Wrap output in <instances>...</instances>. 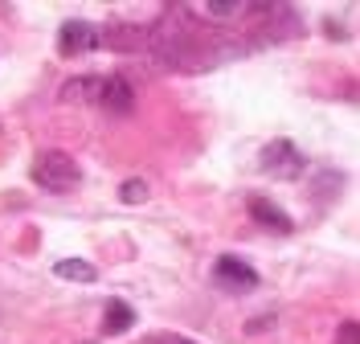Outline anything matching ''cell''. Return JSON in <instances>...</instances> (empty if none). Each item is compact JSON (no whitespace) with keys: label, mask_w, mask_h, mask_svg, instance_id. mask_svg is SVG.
Listing matches in <instances>:
<instances>
[{"label":"cell","mask_w":360,"mask_h":344,"mask_svg":"<svg viewBox=\"0 0 360 344\" xmlns=\"http://www.w3.org/2000/svg\"><path fill=\"white\" fill-rule=\"evenodd\" d=\"M33 181L41 184V189H49V193H70V189H78V181H82V168H78V160L70 156V152H41L37 156V164H33Z\"/></svg>","instance_id":"6da1fadb"},{"label":"cell","mask_w":360,"mask_h":344,"mask_svg":"<svg viewBox=\"0 0 360 344\" xmlns=\"http://www.w3.org/2000/svg\"><path fill=\"white\" fill-rule=\"evenodd\" d=\"M303 152L295 148L291 139H274V144H266L262 148V168L266 172H274V177H283V181H295L299 172H303Z\"/></svg>","instance_id":"7a4b0ae2"},{"label":"cell","mask_w":360,"mask_h":344,"mask_svg":"<svg viewBox=\"0 0 360 344\" xmlns=\"http://www.w3.org/2000/svg\"><path fill=\"white\" fill-rule=\"evenodd\" d=\"M213 283L221 291H254L258 287V271L250 262H242V258H233V254H221L213 262Z\"/></svg>","instance_id":"3957f363"},{"label":"cell","mask_w":360,"mask_h":344,"mask_svg":"<svg viewBox=\"0 0 360 344\" xmlns=\"http://www.w3.org/2000/svg\"><path fill=\"white\" fill-rule=\"evenodd\" d=\"M98 46V29L90 21H66L62 25V37H58V49H62V58H78V53H86V49Z\"/></svg>","instance_id":"277c9868"},{"label":"cell","mask_w":360,"mask_h":344,"mask_svg":"<svg viewBox=\"0 0 360 344\" xmlns=\"http://www.w3.org/2000/svg\"><path fill=\"white\" fill-rule=\"evenodd\" d=\"M98 107H111V111L119 115H127L131 111V103H135V94L131 87L123 82V78H98V98H94Z\"/></svg>","instance_id":"5b68a950"},{"label":"cell","mask_w":360,"mask_h":344,"mask_svg":"<svg viewBox=\"0 0 360 344\" xmlns=\"http://www.w3.org/2000/svg\"><path fill=\"white\" fill-rule=\"evenodd\" d=\"M246 205H250V217H254V222H262V226H274L278 234H291V217H287V213H283L278 205H270L266 197H250Z\"/></svg>","instance_id":"8992f818"},{"label":"cell","mask_w":360,"mask_h":344,"mask_svg":"<svg viewBox=\"0 0 360 344\" xmlns=\"http://www.w3.org/2000/svg\"><path fill=\"white\" fill-rule=\"evenodd\" d=\"M135 324V312L127 299H107V312H103V332L107 336H119V332H127Z\"/></svg>","instance_id":"52a82bcc"},{"label":"cell","mask_w":360,"mask_h":344,"mask_svg":"<svg viewBox=\"0 0 360 344\" xmlns=\"http://www.w3.org/2000/svg\"><path fill=\"white\" fill-rule=\"evenodd\" d=\"M53 271H58V279H70V283H94L98 279V267H90L86 258H62Z\"/></svg>","instance_id":"ba28073f"},{"label":"cell","mask_w":360,"mask_h":344,"mask_svg":"<svg viewBox=\"0 0 360 344\" xmlns=\"http://www.w3.org/2000/svg\"><path fill=\"white\" fill-rule=\"evenodd\" d=\"M98 98V78H74L62 87V103H94Z\"/></svg>","instance_id":"9c48e42d"},{"label":"cell","mask_w":360,"mask_h":344,"mask_svg":"<svg viewBox=\"0 0 360 344\" xmlns=\"http://www.w3.org/2000/svg\"><path fill=\"white\" fill-rule=\"evenodd\" d=\"M119 197H123V201H127V205H139V201H148V184L143 181H123L119 184Z\"/></svg>","instance_id":"30bf717a"},{"label":"cell","mask_w":360,"mask_h":344,"mask_svg":"<svg viewBox=\"0 0 360 344\" xmlns=\"http://www.w3.org/2000/svg\"><path fill=\"white\" fill-rule=\"evenodd\" d=\"M172 344H193V340H172Z\"/></svg>","instance_id":"8fae6325"},{"label":"cell","mask_w":360,"mask_h":344,"mask_svg":"<svg viewBox=\"0 0 360 344\" xmlns=\"http://www.w3.org/2000/svg\"><path fill=\"white\" fill-rule=\"evenodd\" d=\"M0 132H4V123H0Z\"/></svg>","instance_id":"7c38bea8"}]
</instances>
